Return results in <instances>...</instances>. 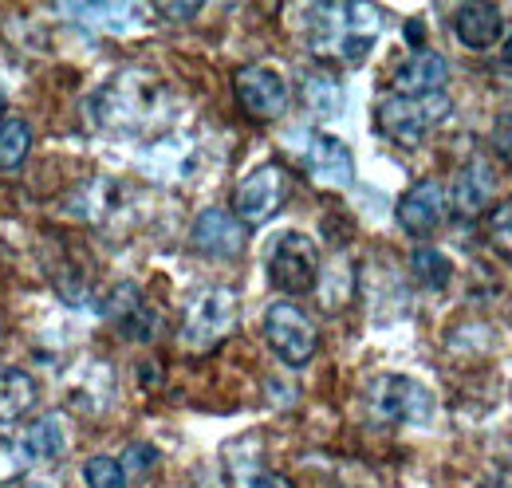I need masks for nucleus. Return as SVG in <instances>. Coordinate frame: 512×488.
<instances>
[{
  "label": "nucleus",
  "instance_id": "6e6552de",
  "mask_svg": "<svg viewBox=\"0 0 512 488\" xmlns=\"http://www.w3.org/2000/svg\"><path fill=\"white\" fill-rule=\"evenodd\" d=\"M288 201V174L276 162H264L249 170L233 189V217L241 225H268L280 205Z\"/></svg>",
  "mask_w": 512,
  "mask_h": 488
},
{
  "label": "nucleus",
  "instance_id": "dca6fc26",
  "mask_svg": "<svg viewBox=\"0 0 512 488\" xmlns=\"http://www.w3.org/2000/svg\"><path fill=\"white\" fill-rule=\"evenodd\" d=\"M20 441H24V453L32 457V465H52L71 449V422L64 414H44L28 426Z\"/></svg>",
  "mask_w": 512,
  "mask_h": 488
},
{
  "label": "nucleus",
  "instance_id": "393cba45",
  "mask_svg": "<svg viewBox=\"0 0 512 488\" xmlns=\"http://www.w3.org/2000/svg\"><path fill=\"white\" fill-rule=\"evenodd\" d=\"M32 469V457L24 453V441L20 437H0V485L24 477Z\"/></svg>",
  "mask_w": 512,
  "mask_h": 488
},
{
  "label": "nucleus",
  "instance_id": "473e14b6",
  "mask_svg": "<svg viewBox=\"0 0 512 488\" xmlns=\"http://www.w3.org/2000/svg\"><path fill=\"white\" fill-rule=\"evenodd\" d=\"M477 488H509V485H497V481H489V485H477Z\"/></svg>",
  "mask_w": 512,
  "mask_h": 488
},
{
  "label": "nucleus",
  "instance_id": "cd10ccee",
  "mask_svg": "<svg viewBox=\"0 0 512 488\" xmlns=\"http://www.w3.org/2000/svg\"><path fill=\"white\" fill-rule=\"evenodd\" d=\"M162 20H193L197 12H201V4H158L154 8Z\"/></svg>",
  "mask_w": 512,
  "mask_h": 488
},
{
  "label": "nucleus",
  "instance_id": "aec40b11",
  "mask_svg": "<svg viewBox=\"0 0 512 488\" xmlns=\"http://www.w3.org/2000/svg\"><path fill=\"white\" fill-rule=\"evenodd\" d=\"M32 154V126L24 119L0 122V174H16Z\"/></svg>",
  "mask_w": 512,
  "mask_h": 488
},
{
  "label": "nucleus",
  "instance_id": "2eb2a0df",
  "mask_svg": "<svg viewBox=\"0 0 512 488\" xmlns=\"http://www.w3.org/2000/svg\"><path fill=\"white\" fill-rule=\"evenodd\" d=\"M107 319L115 331H123L134 343H146L154 335V315L142 300V292L134 284H119L111 296H107Z\"/></svg>",
  "mask_w": 512,
  "mask_h": 488
},
{
  "label": "nucleus",
  "instance_id": "c85d7f7f",
  "mask_svg": "<svg viewBox=\"0 0 512 488\" xmlns=\"http://www.w3.org/2000/svg\"><path fill=\"white\" fill-rule=\"evenodd\" d=\"M406 28H410V32H406V36H410V44H422V24H418V20H410Z\"/></svg>",
  "mask_w": 512,
  "mask_h": 488
},
{
  "label": "nucleus",
  "instance_id": "4468645a",
  "mask_svg": "<svg viewBox=\"0 0 512 488\" xmlns=\"http://www.w3.org/2000/svg\"><path fill=\"white\" fill-rule=\"evenodd\" d=\"M501 28H505V16H501L497 4H461L453 12V36L469 52L493 48L501 40Z\"/></svg>",
  "mask_w": 512,
  "mask_h": 488
},
{
  "label": "nucleus",
  "instance_id": "20e7f679",
  "mask_svg": "<svg viewBox=\"0 0 512 488\" xmlns=\"http://www.w3.org/2000/svg\"><path fill=\"white\" fill-rule=\"evenodd\" d=\"M264 339L284 366H308L320 347V327L300 304L276 300L264 307Z\"/></svg>",
  "mask_w": 512,
  "mask_h": 488
},
{
  "label": "nucleus",
  "instance_id": "a878e982",
  "mask_svg": "<svg viewBox=\"0 0 512 488\" xmlns=\"http://www.w3.org/2000/svg\"><path fill=\"white\" fill-rule=\"evenodd\" d=\"M233 477H237V488H292L288 477L264 469L260 461H241V465L233 469Z\"/></svg>",
  "mask_w": 512,
  "mask_h": 488
},
{
  "label": "nucleus",
  "instance_id": "c756f323",
  "mask_svg": "<svg viewBox=\"0 0 512 488\" xmlns=\"http://www.w3.org/2000/svg\"><path fill=\"white\" fill-rule=\"evenodd\" d=\"M501 60H505L512 67V32L505 36V44H501Z\"/></svg>",
  "mask_w": 512,
  "mask_h": 488
},
{
  "label": "nucleus",
  "instance_id": "9b49d317",
  "mask_svg": "<svg viewBox=\"0 0 512 488\" xmlns=\"http://www.w3.org/2000/svg\"><path fill=\"white\" fill-rule=\"evenodd\" d=\"M304 170L320 189H347L355 185V154L335 134H312L304 150Z\"/></svg>",
  "mask_w": 512,
  "mask_h": 488
},
{
  "label": "nucleus",
  "instance_id": "0eeeda50",
  "mask_svg": "<svg viewBox=\"0 0 512 488\" xmlns=\"http://www.w3.org/2000/svg\"><path fill=\"white\" fill-rule=\"evenodd\" d=\"M371 410L394 426H422L434 418V394L414 374H383L371 386Z\"/></svg>",
  "mask_w": 512,
  "mask_h": 488
},
{
  "label": "nucleus",
  "instance_id": "7c9ffc66",
  "mask_svg": "<svg viewBox=\"0 0 512 488\" xmlns=\"http://www.w3.org/2000/svg\"><path fill=\"white\" fill-rule=\"evenodd\" d=\"M4 107H8V91H4V83H0V122H4Z\"/></svg>",
  "mask_w": 512,
  "mask_h": 488
},
{
  "label": "nucleus",
  "instance_id": "f257e3e1",
  "mask_svg": "<svg viewBox=\"0 0 512 488\" xmlns=\"http://www.w3.org/2000/svg\"><path fill=\"white\" fill-rule=\"evenodd\" d=\"M170 111V91L146 75V71H123L111 83H103L91 99V115L103 130L115 134H142L154 122L166 119Z\"/></svg>",
  "mask_w": 512,
  "mask_h": 488
},
{
  "label": "nucleus",
  "instance_id": "bb28decb",
  "mask_svg": "<svg viewBox=\"0 0 512 488\" xmlns=\"http://www.w3.org/2000/svg\"><path fill=\"white\" fill-rule=\"evenodd\" d=\"M493 150H497V158L501 162H509L512 166V115H501V119L493 122Z\"/></svg>",
  "mask_w": 512,
  "mask_h": 488
},
{
  "label": "nucleus",
  "instance_id": "7ed1b4c3",
  "mask_svg": "<svg viewBox=\"0 0 512 488\" xmlns=\"http://www.w3.org/2000/svg\"><path fill=\"white\" fill-rule=\"evenodd\" d=\"M268 284L284 296H308L320 288V248L308 233H280L264 256Z\"/></svg>",
  "mask_w": 512,
  "mask_h": 488
},
{
  "label": "nucleus",
  "instance_id": "39448f33",
  "mask_svg": "<svg viewBox=\"0 0 512 488\" xmlns=\"http://www.w3.org/2000/svg\"><path fill=\"white\" fill-rule=\"evenodd\" d=\"M449 115V99L446 91L438 95H426V99H398L390 95L379 103L375 119H379V130H383L390 142L398 146H422L430 138V130Z\"/></svg>",
  "mask_w": 512,
  "mask_h": 488
},
{
  "label": "nucleus",
  "instance_id": "b1692460",
  "mask_svg": "<svg viewBox=\"0 0 512 488\" xmlns=\"http://www.w3.org/2000/svg\"><path fill=\"white\" fill-rule=\"evenodd\" d=\"M485 237L493 244V252L505 256L512 264V201H501V205L489 209V217H485Z\"/></svg>",
  "mask_w": 512,
  "mask_h": 488
},
{
  "label": "nucleus",
  "instance_id": "5701e85b",
  "mask_svg": "<svg viewBox=\"0 0 512 488\" xmlns=\"http://www.w3.org/2000/svg\"><path fill=\"white\" fill-rule=\"evenodd\" d=\"M83 485L87 488H130V477L119 457L111 453H95L83 461Z\"/></svg>",
  "mask_w": 512,
  "mask_h": 488
},
{
  "label": "nucleus",
  "instance_id": "f3484780",
  "mask_svg": "<svg viewBox=\"0 0 512 488\" xmlns=\"http://www.w3.org/2000/svg\"><path fill=\"white\" fill-rule=\"evenodd\" d=\"M493 189H497L493 170H489L481 158H469V162L461 166L457 182H453V209H457L461 217H477V213L489 209Z\"/></svg>",
  "mask_w": 512,
  "mask_h": 488
},
{
  "label": "nucleus",
  "instance_id": "ddd939ff",
  "mask_svg": "<svg viewBox=\"0 0 512 488\" xmlns=\"http://www.w3.org/2000/svg\"><path fill=\"white\" fill-rule=\"evenodd\" d=\"M449 79V63L438 52H426L418 48L410 60H402L390 75V91L398 99H426V95H438Z\"/></svg>",
  "mask_w": 512,
  "mask_h": 488
},
{
  "label": "nucleus",
  "instance_id": "9d476101",
  "mask_svg": "<svg viewBox=\"0 0 512 488\" xmlns=\"http://www.w3.org/2000/svg\"><path fill=\"white\" fill-rule=\"evenodd\" d=\"M446 209H449L446 189L434 182V178H422V182H414L402 197H398L394 217H398V229H402L406 237L426 241L430 233H438V229H442Z\"/></svg>",
  "mask_w": 512,
  "mask_h": 488
},
{
  "label": "nucleus",
  "instance_id": "1a4fd4ad",
  "mask_svg": "<svg viewBox=\"0 0 512 488\" xmlns=\"http://www.w3.org/2000/svg\"><path fill=\"white\" fill-rule=\"evenodd\" d=\"M233 95L237 103L245 107V115H253L260 122H276L288 111V83L276 67H264V63H245L233 71Z\"/></svg>",
  "mask_w": 512,
  "mask_h": 488
},
{
  "label": "nucleus",
  "instance_id": "6ab92c4d",
  "mask_svg": "<svg viewBox=\"0 0 512 488\" xmlns=\"http://www.w3.org/2000/svg\"><path fill=\"white\" fill-rule=\"evenodd\" d=\"M60 12L75 16V20H87L99 32H134L150 8H138V4H64Z\"/></svg>",
  "mask_w": 512,
  "mask_h": 488
},
{
  "label": "nucleus",
  "instance_id": "412c9836",
  "mask_svg": "<svg viewBox=\"0 0 512 488\" xmlns=\"http://www.w3.org/2000/svg\"><path fill=\"white\" fill-rule=\"evenodd\" d=\"M410 272H414V280L422 288L442 292V288H449V280H453V260H449L442 248H414L410 252Z\"/></svg>",
  "mask_w": 512,
  "mask_h": 488
},
{
  "label": "nucleus",
  "instance_id": "a211bd4d",
  "mask_svg": "<svg viewBox=\"0 0 512 488\" xmlns=\"http://www.w3.org/2000/svg\"><path fill=\"white\" fill-rule=\"evenodd\" d=\"M40 406V386L24 366L0 363V422H20Z\"/></svg>",
  "mask_w": 512,
  "mask_h": 488
},
{
  "label": "nucleus",
  "instance_id": "2f4dec72",
  "mask_svg": "<svg viewBox=\"0 0 512 488\" xmlns=\"http://www.w3.org/2000/svg\"><path fill=\"white\" fill-rule=\"evenodd\" d=\"M24 488H56V481H28Z\"/></svg>",
  "mask_w": 512,
  "mask_h": 488
},
{
  "label": "nucleus",
  "instance_id": "4be33fe9",
  "mask_svg": "<svg viewBox=\"0 0 512 488\" xmlns=\"http://www.w3.org/2000/svg\"><path fill=\"white\" fill-rule=\"evenodd\" d=\"M304 103L316 115H323V119L339 115L343 111V87H339V79L331 71H308L304 75Z\"/></svg>",
  "mask_w": 512,
  "mask_h": 488
},
{
  "label": "nucleus",
  "instance_id": "423d86ee",
  "mask_svg": "<svg viewBox=\"0 0 512 488\" xmlns=\"http://www.w3.org/2000/svg\"><path fill=\"white\" fill-rule=\"evenodd\" d=\"M237 311H241V300H237L233 288H205V292H197L190 307H186V319H182V343L190 351L217 347L237 327Z\"/></svg>",
  "mask_w": 512,
  "mask_h": 488
},
{
  "label": "nucleus",
  "instance_id": "f8f14e48",
  "mask_svg": "<svg viewBox=\"0 0 512 488\" xmlns=\"http://www.w3.org/2000/svg\"><path fill=\"white\" fill-rule=\"evenodd\" d=\"M190 244L209 260H237L245 252V225L225 209H201L193 217Z\"/></svg>",
  "mask_w": 512,
  "mask_h": 488
},
{
  "label": "nucleus",
  "instance_id": "f03ea898",
  "mask_svg": "<svg viewBox=\"0 0 512 488\" xmlns=\"http://www.w3.org/2000/svg\"><path fill=\"white\" fill-rule=\"evenodd\" d=\"M379 40L375 4H320L312 8V48L343 63H363Z\"/></svg>",
  "mask_w": 512,
  "mask_h": 488
}]
</instances>
